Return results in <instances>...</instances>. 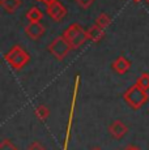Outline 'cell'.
I'll list each match as a JSON object with an SVG mask.
<instances>
[{
	"label": "cell",
	"mask_w": 149,
	"mask_h": 150,
	"mask_svg": "<svg viewBox=\"0 0 149 150\" xmlns=\"http://www.w3.org/2000/svg\"><path fill=\"white\" fill-rule=\"evenodd\" d=\"M28 150H46L45 146L42 145V144L37 142V141H34V142H31L29 145V148H28Z\"/></svg>",
	"instance_id": "e0dca14e"
},
{
	"label": "cell",
	"mask_w": 149,
	"mask_h": 150,
	"mask_svg": "<svg viewBox=\"0 0 149 150\" xmlns=\"http://www.w3.org/2000/svg\"><path fill=\"white\" fill-rule=\"evenodd\" d=\"M55 1H58V0H43V3L46 5H50V4H53V3H55Z\"/></svg>",
	"instance_id": "d6986e66"
},
{
	"label": "cell",
	"mask_w": 149,
	"mask_h": 150,
	"mask_svg": "<svg viewBox=\"0 0 149 150\" xmlns=\"http://www.w3.org/2000/svg\"><path fill=\"white\" fill-rule=\"evenodd\" d=\"M92 150H102V149H101V148H98V146H96V148H93Z\"/></svg>",
	"instance_id": "ffe728a7"
},
{
	"label": "cell",
	"mask_w": 149,
	"mask_h": 150,
	"mask_svg": "<svg viewBox=\"0 0 149 150\" xmlns=\"http://www.w3.org/2000/svg\"><path fill=\"white\" fill-rule=\"evenodd\" d=\"M110 24H111V18H110V16L106 13H101L96 18V25H98V26L102 29H106L107 26H110Z\"/></svg>",
	"instance_id": "7c38bea8"
},
{
	"label": "cell",
	"mask_w": 149,
	"mask_h": 150,
	"mask_svg": "<svg viewBox=\"0 0 149 150\" xmlns=\"http://www.w3.org/2000/svg\"><path fill=\"white\" fill-rule=\"evenodd\" d=\"M123 99L132 108L139 110L148 102V93L147 90L141 89L140 86H137L135 83V85H132L131 88H128L126 90V93L123 94Z\"/></svg>",
	"instance_id": "7a4b0ae2"
},
{
	"label": "cell",
	"mask_w": 149,
	"mask_h": 150,
	"mask_svg": "<svg viewBox=\"0 0 149 150\" xmlns=\"http://www.w3.org/2000/svg\"><path fill=\"white\" fill-rule=\"evenodd\" d=\"M127 132H128L127 125L123 122H120V120H115V122H113L110 124V127H109V133L111 134L113 138H115V140L123 138L127 134Z\"/></svg>",
	"instance_id": "52a82bcc"
},
{
	"label": "cell",
	"mask_w": 149,
	"mask_h": 150,
	"mask_svg": "<svg viewBox=\"0 0 149 150\" xmlns=\"http://www.w3.org/2000/svg\"><path fill=\"white\" fill-rule=\"evenodd\" d=\"M145 1H147V4H148V5H149V0H145Z\"/></svg>",
	"instance_id": "44dd1931"
},
{
	"label": "cell",
	"mask_w": 149,
	"mask_h": 150,
	"mask_svg": "<svg viewBox=\"0 0 149 150\" xmlns=\"http://www.w3.org/2000/svg\"><path fill=\"white\" fill-rule=\"evenodd\" d=\"M0 150H18V149H17L11 141L3 140L1 144H0Z\"/></svg>",
	"instance_id": "9a60e30c"
},
{
	"label": "cell",
	"mask_w": 149,
	"mask_h": 150,
	"mask_svg": "<svg viewBox=\"0 0 149 150\" xmlns=\"http://www.w3.org/2000/svg\"><path fill=\"white\" fill-rule=\"evenodd\" d=\"M76 3L79 4V7L82 8V9H88V8L94 3V0H76Z\"/></svg>",
	"instance_id": "2e32d148"
},
{
	"label": "cell",
	"mask_w": 149,
	"mask_h": 150,
	"mask_svg": "<svg viewBox=\"0 0 149 150\" xmlns=\"http://www.w3.org/2000/svg\"><path fill=\"white\" fill-rule=\"evenodd\" d=\"M63 35L65 37V39L68 41V43L71 45V47L73 50L80 48L87 41H89L88 37V30H84V28L80 24H72L70 25L65 31L63 33Z\"/></svg>",
	"instance_id": "6da1fadb"
},
{
	"label": "cell",
	"mask_w": 149,
	"mask_h": 150,
	"mask_svg": "<svg viewBox=\"0 0 149 150\" xmlns=\"http://www.w3.org/2000/svg\"><path fill=\"white\" fill-rule=\"evenodd\" d=\"M133 1H140V0H133Z\"/></svg>",
	"instance_id": "603a6c76"
},
{
	"label": "cell",
	"mask_w": 149,
	"mask_h": 150,
	"mask_svg": "<svg viewBox=\"0 0 149 150\" xmlns=\"http://www.w3.org/2000/svg\"><path fill=\"white\" fill-rule=\"evenodd\" d=\"M136 85L137 86H140L141 89H144V90H149V73H143L141 76L137 79V81H136Z\"/></svg>",
	"instance_id": "5bb4252c"
},
{
	"label": "cell",
	"mask_w": 149,
	"mask_h": 150,
	"mask_svg": "<svg viewBox=\"0 0 149 150\" xmlns=\"http://www.w3.org/2000/svg\"><path fill=\"white\" fill-rule=\"evenodd\" d=\"M37 1H43V0H37Z\"/></svg>",
	"instance_id": "7402d4cb"
},
{
	"label": "cell",
	"mask_w": 149,
	"mask_h": 150,
	"mask_svg": "<svg viewBox=\"0 0 149 150\" xmlns=\"http://www.w3.org/2000/svg\"><path fill=\"white\" fill-rule=\"evenodd\" d=\"M47 14L54 20V21H62L67 16V8L62 3L55 1L53 4L47 5Z\"/></svg>",
	"instance_id": "5b68a950"
},
{
	"label": "cell",
	"mask_w": 149,
	"mask_h": 150,
	"mask_svg": "<svg viewBox=\"0 0 149 150\" xmlns=\"http://www.w3.org/2000/svg\"><path fill=\"white\" fill-rule=\"evenodd\" d=\"M4 59L8 63V65L12 67L13 69H21L28 64L30 56L21 46L16 45L4 55Z\"/></svg>",
	"instance_id": "3957f363"
},
{
	"label": "cell",
	"mask_w": 149,
	"mask_h": 150,
	"mask_svg": "<svg viewBox=\"0 0 149 150\" xmlns=\"http://www.w3.org/2000/svg\"><path fill=\"white\" fill-rule=\"evenodd\" d=\"M34 114H35V116L38 117L39 120H45V119H47L48 115H50V110L47 108V106L39 105L38 107L34 110Z\"/></svg>",
	"instance_id": "4fadbf2b"
},
{
	"label": "cell",
	"mask_w": 149,
	"mask_h": 150,
	"mask_svg": "<svg viewBox=\"0 0 149 150\" xmlns=\"http://www.w3.org/2000/svg\"><path fill=\"white\" fill-rule=\"evenodd\" d=\"M0 5L3 9L8 13H15L20 7H21V0H1Z\"/></svg>",
	"instance_id": "30bf717a"
},
{
	"label": "cell",
	"mask_w": 149,
	"mask_h": 150,
	"mask_svg": "<svg viewBox=\"0 0 149 150\" xmlns=\"http://www.w3.org/2000/svg\"><path fill=\"white\" fill-rule=\"evenodd\" d=\"M88 37H89V41L92 42H99L105 37V29L99 28L98 25H93L88 30Z\"/></svg>",
	"instance_id": "9c48e42d"
},
{
	"label": "cell",
	"mask_w": 149,
	"mask_h": 150,
	"mask_svg": "<svg viewBox=\"0 0 149 150\" xmlns=\"http://www.w3.org/2000/svg\"><path fill=\"white\" fill-rule=\"evenodd\" d=\"M25 33L33 41H38L42 35L45 34V26L41 22H29L25 26Z\"/></svg>",
	"instance_id": "8992f818"
},
{
	"label": "cell",
	"mask_w": 149,
	"mask_h": 150,
	"mask_svg": "<svg viewBox=\"0 0 149 150\" xmlns=\"http://www.w3.org/2000/svg\"><path fill=\"white\" fill-rule=\"evenodd\" d=\"M26 18L29 22H41V20L43 18V13L39 8L33 7L26 12Z\"/></svg>",
	"instance_id": "8fae6325"
},
{
	"label": "cell",
	"mask_w": 149,
	"mask_h": 150,
	"mask_svg": "<svg viewBox=\"0 0 149 150\" xmlns=\"http://www.w3.org/2000/svg\"><path fill=\"white\" fill-rule=\"evenodd\" d=\"M113 71H115L118 74H124L126 72L130 71L131 68V62L126 56H118L111 64Z\"/></svg>",
	"instance_id": "ba28073f"
},
{
	"label": "cell",
	"mask_w": 149,
	"mask_h": 150,
	"mask_svg": "<svg viewBox=\"0 0 149 150\" xmlns=\"http://www.w3.org/2000/svg\"><path fill=\"white\" fill-rule=\"evenodd\" d=\"M71 50H72V47H71V45L68 43V41L65 39L64 35L56 37V38L48 45V51H50V54L53 55L56 60H59V62L64 60L65 57L68 56Z\"/></svg>",
	"instance_id": "277c9868"
},
{
	"label": "cell",
	"mask_w": 149,
	"mask_h": 150,
	"mask_svg": "<svg viewBox=\"0 0 149 150\" xmlns=\"http://www.w3.org/2000/svg\"><path fill=\"white\" fill-rule=\"evenodd\" d=\"M124 150H140L137 146H135V145H130V146H127Z\"/></svg>",
	"instance_id": "ac0fdd59"
}]
</instances>
